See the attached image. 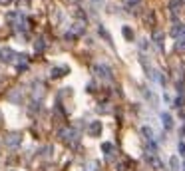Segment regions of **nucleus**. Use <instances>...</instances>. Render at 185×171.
I'll use <instances>...</instances> for the list:
<instances>
[{"instance_id": "f257e3e1", "label": "nucleus", "mask_w": 185, "mask_h": 171, "mask_svg": "<svg viewBox=\"0 0 185 171\" xmlns=\"http://www.w3.org/2000/svg\"><path fill=\"white\" fill-rule=\"evenodd\" d=\"M94 74H96V76H100V78H104V80H110L112 78V68L106 66V64H96V66H94Z\"/></svg>"}, {"instance_id": "f03ea898", "label": "nucleus", "mask_w": 185, "mask_h": 171, "mask_svg": "<svg viewBox=\"0 0 185 171\" xmlns=\"http://www.w3.org/2000/svg\"><path fill=\"white\" fill-rule=\"evenodd\" d=\"M14 50L12 48H0V62H4V64H10L14 60Z\"/></svg>"}, {"instance_id": "7ed1b4c3", "label": "nucleus", "mask_w": 185, "mask_h": 171, "mask_svg": "<svg viewBox=\"0 0 185 171\" xmlns=\"http://www.w3.org/2000/svg\"><path fill=\"white\" fill-rule=\"evenodd\" d=\"M171 36H173V38H183V36H185V26L175 22V24H173V28H171Z\"/></svg>"}, {"instance_id": "20e7f679", "label": "nucleus", "mask_w": 185, "mask_h": 171, "mask_svg": "<svg viewBox=\"0 0 185 171\" xmlns=\"http://www.w3.org/2000/svg\"><path fill=\"white\" fill-rule=\"evenodd\" d=\"M88 131H90L92 137H98L102 133V121H92L90 127H88Z\"/></svg>"}, {"instance_id": "39448f33", "label": "nucleus", "mask_w": 185, "mask_h": 171, "mask_svg": "<svg viewBox=\"0 0 185 171\" xmlns=\"http://www.w3.org/2000/svg\"><path fill=\"white\" fill-rule=\"evenodd\" d=\"M161 121H163V125H165V129H167V131L173 129V117L167 114V111H163V114H161Z\"/></svg>"}, {"instance_id": "423d86ee", "label": "nucleus", "mask_w": 185, "mask_h": 171, "mask_svg": "<svg viewBox=\"0 0 185 171\" xmlns=\"http://www.w3.org/2000/svg\"><path fill=\"white\" fill-rule=\"evenodd\" d=\"M6 145H10V147H18L20 145V135L18 133H12V135L6 137Z\"/></svg>"}, {"instance_id": "0eeeda50", "label": "nucleus", "mask_w": 185, "mask_h": 171, "mask_svg": "<svg viewBox=\"0 0 185 171\" xmlns=\"http://www.w3.org/2000/svg\"><path fill=\"white\" fill-rule=\"evenodd\" d=\"M84 32H86L84 22H76V24L72 26V32H70V34H72V36H80V34H84Z\"/></svg>"}, {"instance_id": "6e6552de", "label": "nucleus", "mask_w": 185, "mask_h": 171, "mask_svg": "<svg viewBox=\"0 0 185 171\" xmlns=\"http://www.w3.org/2000/svg\"><path fill=\"white\" fill-rule=\"evenodd\" d=\"M145 161H148L153 169H161V167H163V163H161L157 157H153V155H145Z\"/></svg>"}, {"instance_id": "1a4fd4ad", "label": "nucleus", "mask_w": 185, "mask_h": 171, "mask_svg": "<svg viewBox=\"0 0 185 171\" xmlns=\"http://www.w3.org/2000/svg\"><path fill=\"white\" fill-rule=\"evenodd\" d=\"M149 76H151V80H155V82H157V84H159V86H165V78H163V76H161V72H157V70H153V72H151V74H149Z\"/></svg>"}, {"instance_id": "9d476101", "label": "nucleus", "mask_w": 185, "mask_h": 171, "mask_svg": "<svg viewBox=\"0 0 185 171\" xmlns=\"http://www.w3.org/2000/svg\"><path fill=\"white\" fill-rule=\"evenodd\" d=\"M163 38H165V34H163V32H159V30H155V32H153V42H155V44L159 46V48L163 46Z\"/></svg>"}, {"instance_id": "9b49d317", "label": "nucleus", "mask_w": 185, "mask_h": 171, "mask_svg": "<svg viewBox=\"0 0 185 171\" xmlns=\"http://www.w3.org/2000/svg\"><path fill=\"white\" fill-rule=\"evenodd\" d=\"M122 34H123V38H126V40H133V30L129 28V26H123Z\"/></svg>"}, {"instance_id": "f8f14e48", "label": "nucleus", "mask_w": 185, "mask_h": 171, "mask_svg": "<svg viewBox=\"0 0 185 171\" xmlns=\"http://www.w3.org/2000/svg\"><path fill=\"white\" fill-rule=\"evenodd\" d=\"M141 133L145 135V139H148V141H151V139H153V131H151V127L143 125V127H141Z\"/></svg>"}, {"instance_id": "ddd939ff", "label": "nucleus", "mask_w": 185, "mask_h": 171, "mask_svg": "<svg viewBox=\"0 0 185 171\" xmlns=\"http://www.w3.org/2000/svg\"><path fill=\"white\" fill-rule=\"evenodd\" d=\"M102 149H104V151L108 153V155H112V153L116 151V147H113V143H108V141H106V143H102Z\"/></svg>"}, {"instance_id": "4468645a", "label": "nucleus", "mask_w": 185, "mask_h": 171, "mask_svg": "<svg viewBox=\"0 0 185 171\" xmlns=\"http://www.w3.org/2000/svg\"><path fill=\"white\" fill-rule=\"evenodd\" d=\"M169 167H171V171H179V157L173 155V157L169 159Z\"/></svg>"}, {"instance_id": "2eb2a0df", "label": "nucleus", "mask_w": 185, "mask_h": 171, "mask_svg": "<svg viewBox=\"0 0 185 171\" xmlns=\"http://www.w3.org/2000/svg\"><path fill=\"white\" fill-rule=\"evenodd\" d=\"M175 50H177V52H185V38H177V42H175Z\"/></svg>"}, {"instance_id": "dca6fc26", "label": "nucleus", "mask_w": 185, "mask_h": 171, "mask_svg": "<svg viewBox=\"0 0 185 171\" xmlns=\"http://www.w3.org/2000/svg\"><path fill=\"white\" fill-rule=\"evenodd\" d=\"M183 104H185L183 95H177V98H175V101H173V105H175L177 110H181V108H183Z\"/></svg>"}, {"instance_id": "f3484780", "label": "nucleus", "mask_w": 185, "mask_h": 171, "mask_svg": "<svg viewBox=\"0 0 185 171\" xmlns=\"http://www.w3.org/2000/svg\"><path fill=\"white\" fill-rule=\"evenodd\" d=\"M64 72H68V68H56V70L52 72V76L54 78H60V76H64Z\"/></svg>"}, {"instance_id": "a211bd4d", "label": "nucleus", "mask_w": 185, "mask_h": 171, "mask_svg": "<svg viewBox=\"0 0 185 171\" xmlns=\"http://www.w3.org/2000/svg\"><path fill=\"white\" fill-rule=\"evenodd\" d=\"M98 32H100V34H102V36H104V38H106L108 42H112V38H110V34H108V32H106V28H104V26H100V28H98Z\"/></svg>"}, {"instance_id": "6ab92c4d", "label": "nucleus", "mask_w": 185, "mask_h": 171, "mask_svg": "<svg viewBox=\"0 0 185 171\" xmlns=\"http://www.w3.org/2000/svg\"><path fill=\"white\" fill-rule=\"evenodd\" d=\"M177 149H179V155H181V157L185 159V143H183V141H179V145H177Z\"/></svg>"}, {"instance_id": "aec40b11", "label": "nucleus", "mask_w": 185, "mask_h": 171, "mask_svg": "<svg viewBox=\"0 0 185 171\" xmlns=\"http://www.w3.org/2000/svg\"><path fill=\"white\" fill-rule=\"evenodd\" d=\"M34 48H36L38 52H40L42 48H44V40H42V38H38V40H36V44H34Z\"/></svg>"}, {"instance_id": "412c9836", "label": "nucleus", "mask_w": 185, "mask_h": 171, "mask_svg": "<svg viewBox=\"0 0 185 171\" xmlns=\"http://www.w3.org/2000/svg\"><path fill=\"white\" fill-rule=\"evenodd\" d=\"M179 4H181V0H171V2H169V8L173 10V8H177Z\"/></svg>"}, {"instance_id": "4be33fe9", "label": "nucleus", "mask_w": 185, "mask_h": 171, "mask_svg": "<svg viewBox=\"0 0 185 171\" xmlns=\"http://www.w3.org/2000/svg\"><path fill=\"white\" fill-rule=\"evenodd\" d=\"M148 46H149V42L145 40V38L141 40V42H139V48H141V50H145V48H148Z\"/></svg>"}, {"instance_id": "5701e85b", "label": "nucleus", "mask_w": 185, "mask_h": 171, "mask_svg": "<svg viewBox=\"0 0 185 171\" xmlns=\"http://www.w3.org/2000/svg\"><path fill=\"white\" fill-rule=\"evenodd\" d=\"M126 2L129 4V6H135V4H139V2H141V0H126Z\"/></svg>"}, {"instance_id": "b1692460", "label": "nucleus", "mask_w": 185, "mask_h": 171, "mask_svg": "<svg viewBox=\"0 0 185 171\" xmlns=\"http://www.w3.org/2000/svg\"><path fill=\"white\" fill-rule=\"evenodd\" d=\"M12 0H0V4H10Z\"/></svg>"}, {"instance_id": "393cba45", "label": "nucleus", "mask_w": 185, "mask_h": 171, "mask_svg": "<svg viewBox=\"0 0 185 171\" xmlns=\"http://www.w3.org/2000/svg\"><path fill=\"white\" fill-rule=\"evenodd\" d=\"M92 2H96V4H102V2H104V0H92Z\"/></svg>"}, {"instance_id": "a878e982", "label": "nucleus", "mask_w": 185, "mask_h": 171, "mask_svg": "<svg viewBox=\"0 0 185 171\" xmlns=\"http://www.w3.org/2000/svg\"><path fill=\"white\" fill-rule=\"evenodd\" d=\"M183 171H185V161H183Z\"/></svg>"}]
</instances>
